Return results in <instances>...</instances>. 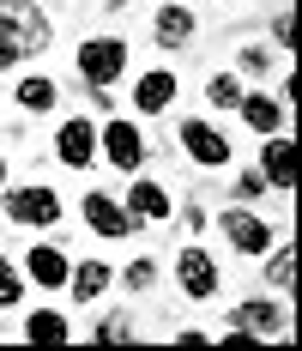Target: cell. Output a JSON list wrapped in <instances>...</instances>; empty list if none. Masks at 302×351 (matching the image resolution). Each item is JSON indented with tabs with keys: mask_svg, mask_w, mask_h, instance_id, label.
Here are the masks:
<instances>
[{
	"mask_svg": "<svg viewBox=\"0 0 302 351\" xmlns=\"http://www.w3.org/2000/svg\"><path fill=\"white\" fill-rule=\"evenodd\" d=\"M0 31L25 49V61L55 43V25H49V12H42L36 0H0Z\"/></svg>",
	"mask_w": 302,
	"mask_h": 351,
	"instance_id": "cell-1",
	"label": "cell"
},
{
	"mask_svg": "<svg viewBox=\"0 0 302 351\" xmlns=\"http://www.w3.org/2000/svg\"><path fill=\"white\" fill-rule=\"evenodd\" d=\"M97 145H103V158H109V170L139 176V164H145V134H139L127 115H109L97 128Z\"/></svg>",
	"mask_w": 302,
	"mask_h": 351,
	"instance_id": "cell-2",
	"label": "cell"
},
{
	"mask_svg": "<svg viewBox=\"0 0 302 351\" xmlns=\"http://www.w3.org/2000/svg\"><path fill=\"white\" fill-rule=\"evenodd\" d=\"M127 67V43L121 36H91V43H79V73H85V85H115Z\"/></svg>",
	"mask_w": 302,
	"mask_h": 351,
	"instance_id": "cell-3",
	"label": "cell"
},
{
	"mask_svg": "<svg viewBox=\"0 0 302 351\" xmlns=\"http://www.w3.org/2000/svg\"><path fill=\"white\" fill-rule=\"evenodd\" d=\"M230 333H260V339H284L290 333V321H284V303H272V297H248V303H236L230 309Z\"/></svg>",
	"mask_w": 302,
	"mask_h": 351,
	"instance_id": "cell-4",
	"label": "cell"
},
{
	"mask_svg": "<svg viewBox=\"0 0 302 351\" xmlns=\"http://www.w3.org/2000/svg\"><path fill=\"white\" fill-rule=\"evenodd\" d=\"M6 218L31 224V230H49V224H61V194L55 188H12L6 194Z\"/></svg>",
	"mask_w": 302,
	"mask_h": 351,
	"instance_id": "cell-5",
	"label": "cell"
},
{
	"mask_svg": "<svg viewBox=\"0 0 302 351\" xmlns=\"http://www.w3.org/2000/svg\"><path fill=\"white\" fill-rule=\"evenodd\" d=\"M55 152H61L67 170H91L97 164V121L91 115H67L61 134H55Z\"/></svg>",
	"mask_w": 302,
	"mask_h": 351,
	"instance_id": "cell-6",
	"label": "cell"
},
{
	"mask_svg": "<svg viewBox=\"0 0 302 351\" xmlns=\"http://www.w3.org/2000/svg\"><path fill=\"white\" fill-rule=\"evenodd\" d=\"M181 152H188L200 170H224V164H230V140H224L212 121H200V115L181 121Z\"/></svg>",
	"mask_w": 302,
	"mask_h": 351,
	"instance_id": "cell-7",
	"label": "cell"
},
{
	"mask_svg": "<svg viewBox=\"0 0 302 351\" xmlns=\"http://www.w3.org/2000/svg\"><path fill=\"white\" fill-rule=\"evenodd\" d=\"M175 279H181V291H188L194 303H205V297H218V261H212L205 248H181Z\"/></svg>",
	"mask_w": 302,
	"mask_h": 351,
	"instance_id": "cell-8",
	"label": "cell"
},
{
	"mask_svg": "<svg viewBox=\"0 0 302 351\" xmlns=\"http://www.w3.org/2000/svg\"><path fill=\"white\" fill-rule=\"evenodd\" d=\"M224 237H230V248H236V254H248V261L272 248L266 218H260V212H242V206H236V212H224Z\"/></svg>",
	"mask_w": 302,
	"mask_h": 351,
	"instance_id": "cell-9",
	"label": "cell"
},
{
	"mask_svg": "<svg viewBox=\"0 0 302 351\" xmlns=\"http://www.w3.org/2000/svg\"><path fill=\"white\" fill-rule=\"evenodd\" d=\"M260 176H266V188H278V194H290V188H297V145H290V134H266Z\"/></svg>",
	"mask_w": 302,
	"mask_h": 351,
	"instance_id": "cell-10",
	"label": "cell"
},
{
	"mask_svg": "<svg viewBox=\"0 0 302 351\" xmlns=\"http://www.w3.org/2000/svg\"><path fill=\"white\" fill-rule=\"evenodd\" d=\"M67 273H73V261H67L55 243H36L31 254H25V279L42 285V291H61V285H67Z\"/></svg>",
	"mask_w": 302,
	"mask_h": 351,
	"instance_id": "cell-11",
	"label": "cell"
},
{
	"mask_svg": "<svg viewBox=\"0 0 302 351\" xmlns=\"http://www.w3.org/2000/svg\"><path fill=\"white\" fill-rule=\"evenodd\" d=\"M175 91H181L175 73H169V67H151V73H139V85H134V109H139V115H164V109L175 104Z\"/></svg>",
	"mask_w": 302,
	"mask_h": 351,
	"instance_id": "cell-12",
	"label": "cell"
},
{
	"mask_svg": "<svg viewBox=\"0 0 302 351\" xmlns=\"http://www.w3.org/2000/svg\"><path fill=\"white\" fill-rule=\"evenodd\" d=\"M169 188L164 182H145V176H139L134 188H127V218H134V224H164L169 218Z\"/></svg>",
	"mask_w": 302,
	"mask_h": 351,
	"instance_id": "cell-13",
	"label": "cell"
},
{
	"mask_svg": "<svg viewBox=\"0 0 302 351\" xmlns=\"http://www.w3.org/2000/svg\"><path fill=\"white\" fill-rule=\"evenodd\" d=\"M151 36H158L164 49H188V43H194V6H181V0L158 6V19H151Z\"/></svg>",
	"mask_w": 302,
	"mask_h": 351,
	"instance_id": "cell-14",
	"label": "cell"
},
{
	"mask_svg": "<svg viewBox=\"0 0 302 351\" xmlns=\"http://www.w3.org/2000/svg\"><path fill=\"white\" fill-rule=\"evenodd\" d=\"M236 115H242V121H248L254 134H284V115H290V109L278 104V97H266V91H242Z\"/></svg>",
	"mask_w": 302,
	"mask_h": 351,
	"instance_id": "cell-15",
	"label": "cell"
},
{
	"mask_svg": "<svg viewBox=\"0 0 302 351\" xmlns=\"http://www.w3.org/2000/svg\"><path fill=\"white\" fill-rule=\"evenodd\" d=\"M85 224H91L97 237H127V230H134L127 206H121V200H109V194H97V188L85 194Z\"/></svg>",
	"mask_w": 302,
	"mask_h": 351,
	"instance_id": "cell-16",
	"label": "cell"
},
{
	"mask_svg": "<svg viewBox=\"0 0 302 351\" xmlns=\"http://www.w3.org/2000/svg\"><path fill=\"white\" fill-rule=\"evenodd\" d=\"M67 285H73V303H97L103 291L115 285V273H109V261H79L67 273Z\"/></svg>",
	"mask_w": 302,
	"mask_h": 351,
	"instance_id": "cell-17",
	"label": "cell"
},
{
	"mask_svg": "<svg viewBox=\"0 0 302 351\" xmlns=\"http://www.w3.org/2000/svg\"><path fill=\"white\" fill-rule=\"evenodd\" d=\"M18 109H31V115H49V109L61 104V85L55 79H42V73H31V79H18Z\"/></svg>",
	"mask_w": 302,
	"mask_h": 351,
	"instance_id": "cell-18",
	"label": "cell"
},
{
	"mask_svg": "<svg viewBox=\"0 0 302 351\" xmlns=\"http://www.w3.org/2000/svg\"><path fill=\"white\" fill-rule=\"evenodd\" d=\"M73 327H67V315L61 309H31V321H25V339L31 346H61Z\"/></svg>",
	"mask_w": 302,
	"mask_h": 351,
	"instance_id": "cell-19",
	"label": "cell"
},
{
	"mask_svg": "<svg viewBox=\"0 0 302 351\" xmlns=\"http://www.w3.org/2000/svg\"><path fill=\"white\" fill-rule=\"evenodd\" d=\"M266 279L278 285V291L297 285V248H290V243H284V248H266Z\"/></svg>",
	"mask_w": 302,
	"mask_h": 351,
	"instance_id": "cell-20",
	"label": "cell"
},
{
	"mask_svg": "<svg viewBox=\"0 0 302 351\" xmlns=\"http://www.w3.org/2000/svg\"><path fill=\"white\" fill-rule=\"evenodd\" d=\"M18 303H25V273L0 254V309H18Z\"/></svg>",
	"mask_w": 302,
	"mask_h": 351,
	"instance_id": "cell-21",
	"label": "cell"
},
{
	"mask_svg": "<svg viewBox=\"0 0 302 351\" xmlns=\"http://www.w3.org/2000/svg\"><path fill=\"white\" fill-rule=\"evenodd\" d=\"M205 97H212V109H236L242 104V79H236V73H218V79L205 85Z\"/></svg>",
	"mask_w": 302,
	"mask_h": 351,
	"instance_id": "cell-22",
	"label": "cell"
},
{
	"mask_svg": "<svg viewBox=\"0 0 302 351\" xmlns=\"http://www.w3.org/2000/svg\"><path fill=\"white\" fill-rule=\"evenodd\" d=\"M91 339H97V346H121V339H134V321L127 315H103L97 327H91Z\"/></svg>",
	"mask_w": 302,
	"mask_h": 351,
	"instance_id": "cell-23",
	"label": "cell"
},
{
	"mask_svg": "<svg viewBox=\"0 0 302 351\" xmlns=\"http://www.w3.org/2000/svg\"><path fill=\"white\" fill-rule=\"evenodd\" d=\"M121 279H127V291H151V285H158V261H151V254H139Z\"/></svg>",
	"mask_w": 302,
	"mask_h": 351,
	"instance_id": "cell-24",
	"label": "cell"
},
{
	"mask_svg": "<svg viewBox=\"0 0 302 351\" xmlns=\"http://www.w3.org/2000/svg\"><path fill=\"white\" fill-rule=\"evenodd\" d=\"M236 67L248 73V79H260V73H272V55H266V49H260V43H248V49L236 55Z\"/></svg>",
	"mask_w": 302,
	"mask_h": 351,
	"instance_id": "cell-25",
	"label": "cell"
},
{
	"mask_svg": "<svg viewBox=\"0 0 302 351\" xmlns=\"http://www.w3.org/2000/svg\"><path fill=\"white\" fill-rule=\"evenodd\" d=\"M260 194H266V176H260V170H242V176H236V200H260Z\"/></svg>",
	"mask_w": 302,
	"mask_h": 351,
	"instance_id": "cell-26",
	"label": "cell"
},
{
	"mask_svg": "<svg viewBox=\"0 0 302 351\" xmlns=\"http://www.w3.org/2000/svg\"><path fill=\"white\" fill-rule=\"evenodd\" d=\"M272 43H278V49H290V43H297V25H290V12H278V19H272Z\"/></svg>",
	"mask_w": 302,
	"mask_h": 351,
	"instance_id": "cell-27",
	"label": "cell"
},
{
	"mask_svg": "<svg viewBox=\"0 0 302 351\" xmlns=\"http://www.w3.org/2000/svg\"><path fill=\"white\" fill-rule=\"evenodd\" d=\"M18 61H25V49H18V43H12V36L0 31V67L12 73V67H18Z\"/></svg>",
	"mask_w": 302,
	"mask_h": 351,
	"instance_id": "cell-28",
	"label": "cell"
},
{
	"mask_svg": "<svg viewBox=\"0 0 302 351\" xmlns=\"http://www.w3.org/2000/svg\"><path fill=\"white\" fill-rule=\"evenodd\" d=\"M0 188H6V158H0Z\"/></svg>",
	"mask_w": 302,
	"mask_h": 351,
	"instance_id": "cell-29",
	"label": "cell"
},
{
	"mask_svg": "<svg viewBox=\"0 0 302 351\" xmlns=\"http://www.w3.org/2000/svg\"><path fill=\"white\" fill-rule=\"evenodd\" d=\"M181 6H200V0H181Z\"/></svg>",
	"mask_w": 302,
	"mask_h": 351,
	"instance_id": "cell-30",
	"label": "cell"
}]
</instances>
